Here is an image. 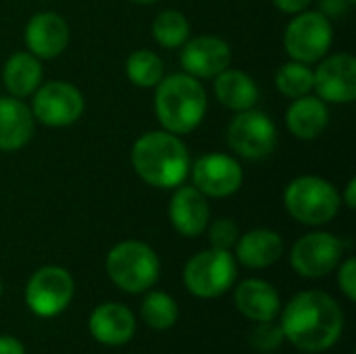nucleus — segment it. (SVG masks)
I'll return each mask as SVG.
<instances>
[{
	"label": "nucleus",
	"mask_w": 356,
	"mask_h": 354,
	"mask_svg": "<svg viewBox=\"0 0 356 354\" xmlns=\"http://www.w3.org/2000/svg\"><path fill=\"white\" fill-rule=\"evenodd\" d=\"M92 336L106 346H121L131 340L136 332V319L131 311L117 303L100 305L90 317Z\"/></svg>",
	"instance_id": "18"
},
{
	"label": "nucleus",
	"mask_w": 356,
	"mask_h": 354,
	"mask_svg": "<svg viewBox=\"0 0 356 354\" xmlns=\"http://www.w3.org/2000/svg\"><path fill=\"white\" fill-rule=\"evenodd\" d=\"M334 42L330 17L319 10H302L286 25L284 48L292 61L311 65L321 61Z\"/></svg>",
	"instance_id": "6"
},
{
	"label": "nucleus",
	"mask_w": 356,
	"mask_h": 354,
	"mask_svg": "<svg viewBox=\"0 0 356 354\" xmlns=\"http://www.w3.org/2000/svg\"><path fill=\"white\" fill-rule=\"evenodd\" d=\"M125 73L129 77V81L134 86L140 88H154L161 79H163V61L156 52L142 48V50H134L127 56L125 63Z\"/></svg>",
	"instance_id": "25"
},
{
	"label": "nucleus",
	"mask_w": 356,
	"mask_h": 354,
	"mask_svg": "<svg viewBox=\"0 0 356 354\" xmlns=\"http://www.w3.org/2000/svg\"><path fill=\"white\" fill-rule=\"evenodd\" d=\"M344 255V244L325 232H313L302 236L292 252H290V263L296 273L302 277H323L332 273Z\"/></svg>",
	"instance_id": "11"
},
{
	"label": "nucleus",
	"mask_w": 356,
	"mask_h": 354,
	"mask_svg": "<svg viewBox=\"0 0 356 354\" xmlns=\"http://www.w3.org/2000/svg\"><path fill=\"white\" fill-rule=\"evenodd\" d=\"M169 221L186 238H196L207 232L211 221V209L207 196L194 186L173 188L169 200Z\"/></svg>",
	"instance_id": "15"
},
{
	"label": "nucleus",
	"mask_w": 356,
	"mask_h": 354,
	"mask_svg": "<svg viewBox=\"0 0 356 354\" xmlns=\"http://www.w3.org/2000/svg\"><path fill=\"white\" fill-rule=\"evenodd\" d=\"M252 346L259 351H273L284 342V330L271 321H263L250 336Z\"/></svg>",
	"instance_id": "29"
},
{
	"label": "nucleus",
	"mask_w": 356,
	"mask_h": 354,
	"mask_svg": "<svg viewBox=\"0 0 356 354\" xmlns=\"http://www.w3.org/2000/svg\"><path fill=\"white\" fill-rule=\"evenodd\" d=\"M286 125L298 140H315L330 125V108L319 96H300L286 111Z\"/></svg>",
	"instance_id": "19"
},
{
	"label": "nucleus",
	"mask_w": 356,
	"mask_h": 354,
	"mask_svg": "<svg viewBox=\"0 0 356 354\" xmlns=\"http://www.w3.org/2000/svg\"><path fill=\"white\" fill-rule=\"evenodd\" d=\"M353 4H348V0H319V13H323L325 17H344L348 15Z\"/></svg>",
	"instance_id": "31"
},
{
	"label": "nucleus",
	"mask_w": 356,
	"mask_h": 354,
	"mask_svg": "<svg viewBox=\"0 0 356 354\" xmlns=\"http://www.w3.org/2000/svg\"><path fill=\"white\" fill-rule=\"evenodd\" d=\"M73 277L63 267H42L38 269L25 288V300L31 313L38 317H54L63 313L73 298Z\"/></svg>",
	"instance_id": "10"
},
{
	"label": "nucleus",
	"mask_w": 356,
	"mask_h": 354,
	"mask_svg": "<svg viewBox=\"0 0 356 354\" xmlns=\"http://www.w3.org/2000/svg\"><path fill=\"white\" fill-rule=\"evenodd\" d=\"M154 88V113L167 131L184 136L202 123L207 115V92L196 77L173 73L163 77Z\"/></svg>",
	"instance_id": "3"
},
{
	"label": "nucleus",
	"mask_w": 356,
	"mask_h": 354,
	"mask_svg": "<svg viewBox=\"0 0 356 354\" xmlns=\"http://www.w3.org/2000/svg\"><path fill=\"white\" fill-rule=\"evenodd\" d=\"M142 319L152 330H169L177 321V305L165 292H150L142 303Z\"/></svg>",
	"instance_id": "27"
},
{
	"label": "nucleus",
	"mask_w": 356,
	"mask_h": 354,
	"mask_svg": "<svg viewBox=\"0 0 356 354\" xmlns=\"http://www.w3.org/2000/svg\"><path fill=\"white\" fill-rule=\"evenodd\" d=\"M275 88L286 98H300L313 92V71L309 65L290 61L284 63L275 73Z\"/></svg>",
	"instance_id": "26"
},
{
	"label": "nucleus",
	"mask_w": 356,
	"mask_h": 354,
	"mask_svg": "<svg viewBox=\"0 0 356 354\" xmlns=\"http://www.w3.org/2000/svg\"><path fill=\"white\" fill-rule=\"evenodd\" d=\"M348 4H356V0H348Z\"/></svg>",
	"instance_id": "36"
},
{
	"label": "nucleus",
	"mask_w": 356,
	"mask_h": 354,
	"mask_svg": "<svg viewBox=\"0 0 356 354\" xmlns=\"http://www.w3.org/2000/svg\"><path fill=\"white\" fill-rule=\"evenodd\" d=\"M35 131L31 108L15 96H0V150L15 152L23 148Z\"/></svg>",
	"instance_id": "17"
},
{
	"label": "nucleus",
	"mask_w": 356,
	"mask_h": 354,
	"mask_svg": "<svg viewBox=\"0 0 356 354\" xmlns=\"http://www.w3.org/2000/svg\"><path fill=\"white\" fill-rule=\"evenodd\" d=\"M227 144L248 161L269 156L277 146V127L271 117L259 108L240 111L227 127Z\"/></svg>",
	"instance_id": "8"
},
{
	"label": "nucleus",
	"mask_w": 356,
	"mask_h": 354,
	"mask_svg": "<svg viewBox=\"0 0 356 354\" xmlns=\"http://www.w3.org/2000/svg\"><path fill=\"white\" fill-rule=\"evenodd\" d=\"M215 96L223 106L240 113L257 104L259 88L248 73L227 67L225 71L215 75Z\"/></svg>",
	"instance_id": "22"
},
{
	"label": "nucleus",
	"mask_w": 356,
	"mask_h": 354,
	"mask_svg": "<svg viewBox=\"0 0 356 354\" xmlns=\"http://www.w3.org/2000/svg\"><path fill=\"white\" fill-rule=\"evenodd\" d=\"M131 165L152 188L173 190L190 175L188 146L171 131H146L131 146Z\"/></svg>",
	"instance_id": "2"
},
{
	"label": "nucleus",
	"mask_w": 356,
	"mask_h": 354,
	"mask_svg": "<svg viewBox=\"0 0 356 354\" xmlns=\"http://www.w3.org/2000/svg\"><path fill=\"white\" fill-rule=\"evenodd\" d=\"M284 255V240L273 230H252L236 242V257L244 267L265 269L277 263Z\"/></svg>",
	"instance_id": "20"
},
{
	"label": "nucleus",
	"mask_w": 356,
	"mask_h": 354,
	"mask_svg": "<svg viewBox=\"0 0 356 354\" xmlns=\"http://www.w3.org/2000/svg\"><path fill=\"white\" fill-rule=\"evenodd\" d=\"M106 273L117 288L129 294H140L156 284L161 263L148 244L125 240L111 248L106 257Z\"/></svg>",
	"instance_id": "5"
},
{
	"label": "nucleus",
	"mask_w": 356,
	"mask_h": 354,
	"mask_svg": "<svg viewBox=\"0 0 356 354\" xmlns=\"http://www.w3.org/2000/svg\"><path fill=\"white\" fill-rule=\"evenodd\" d=\"M131 2H136V4H154L159 0H131Z\"/></svg>",
	"instance_id": "35"
},
{
	"label": "nucleus",
	"mask_w": 356,
	"mask_h": 354,
	"mask_svg": "<svg viewBox=\"0 0 356 354\" xmlns=\"http://www.w3.org/2000/svg\"><path fill=\"white\" fill-rule=\"evenodd\" d=\"M236 273V259L229 250L211 248L186 263L184 284L198 298H217L234 286Z\"/></svg>",
	"instance_id": "7"
},
{
	"label": "nucleus",
	"mask_w": 356,
	"mask_h": 354,
	"mask_svg": "<svg viewBox=\"0 0 356 354\" xmlns=\"http://www.w3.org/2000/svg\"><path fill=\"white\" fill-rule=\"evenodd\" d=\"M344 328V315L338 303L319 292L296 294L282 317L284 338L307 353L327 351L336 344Z\"/></svg>",
	"instance_id": "1"
},
{
	"label": "nucleus",
	"mask_w": 356,
	"mask_h": 354,
	"mask_svg": "<svg viewBox=\"0 0 356 354\" xmlns=\"http://www.w3.org/2000/svg\"><path fill=\"white\" fill-rule=\"evenodd\" d=\"M0 354H25V348L17 338L0 336Z\"/></svg>",
	"instance_id": "33"
},
{
	"label": "nucleus",
	"mask_w": 356,
	"mask_h": 354,
	"mask_svg": "<svg viewBox=\"0 0 356 354\" xmlns=\"http://www.w3.org/2000/svg\"><path fill=\"white\" fill-rule=\"evenodd\" d=\"M240 234H238V225L232 219H217L211 227H209V240L213 244V248L219 250H229L232 246H236Z\"/></svg>",
	"instance_id": "28"
},
{
	"label": "nucleus",
	"mask_w": 356,
	"mask_h": 354,
	"mask_svg": "<svg viewBox=\"0 0 356 354\" xmlns=\"http://www.w3.org/2000/svg\"><path fill=\"white\" fill-rule=\"evenodd\" d=\"M42 63L31 52H15L2 67V81L15 98H25L40 88Z\"/></svg>",
	"instance_id": "23"
},
{
	"label": "nucleus",
	"mask_w": 356,
	"mask_h": 354,
	"mask_svg": "<svg viewBox=\"0 0 356 354\" xmlns=\"http://www.w3.org/2000/svg\"><path fill=\"white\" fill-rule=\"evenodd\" d=\"M25 44L33 56L54 58L69 44V25L58 13H35L25 25Z\"/></svg>",
	"instance_id": "16"
},
{
	"label": "nucleus",
	"mask_w": 356,
	"mask_h": 354,
	"mask_svg": "<svg viewBox=\"0 0 356 354\" xmlns=\"http://www.w3.org/2000/svg\"><path fill=\"white\" fill-rule=\"evenodd\" d=\"M344 202L348 209H355L356 207V179L353 177L348 184H346V190H344Z\"/></svg>",
	"instance_id": "34"
},
{
	"label": "nucleus",
	"mask_w": 356,
	"mask_h": 354,
	"mask_svg": "<svg viewBox=\"0 0 356 354\" xmlns=\"http://www.w3.org/2000/svg\"><path fill=\"white\" fill-rule=\"evenodd\" d=\"M313 0H273V4L282 10V13H288V15H296V13H302L309 8Z\"/></svg>",
	"instance_id": "32"
},
{
	"label": "nucleus",
	"mask_w": 356,
	"mask_h": 354,
	"mask_svg": "<svg viewBox=\"0 0 356 354\" xmlns=\"http://www.w3.org/2000/svg\"><path fill=\"white\" fill-rule=\"evenodd\" d=\"M338 284L342 292L348 296V300H356V259L344 261V265L340 267Z\"/></svg>",
	"instance_id": "30"
},
{
	"label": "nucleus",
	"mask_w": 356,
	"mask_h": 354,
	"mask_svg": "<svg viewBox=\"0 0 356 354\" xmlns=\"http://www.w3.org/2000/svg\"><path fill=\"white\" fill-rule=\"evenodd\" d=\"M179 63L184 71L196 79H209L225 71L232 63V48L225 40L217 35H196L188 38Z\"/></svg>",
	"instance_id": "14"
},
{
	"label": "nucleus",
	"mask_w": 356,
	"mask_h": 354,
	"mask_svg": "<svg viewBox=\"0 0 356 354\" xmlns=\"http://www.w3.org/2000/svg\"><path fill=\"white\" fill-rule=\"evenodd\" d=\"M313 90L323 102L348 104L356 98V58L350 52L327 56L313 71Z\"/></svg>",
	"instance_id": "13"
},
{
	"label": "nucleus",
	"mask_w": 356,
	"mask_h": 354,
	"mask_svg": "<svg viewBox=\"0 0 356 354\" xmlns=\"http://www.w3.org/2000/svg\"><path fill=\"white\" fill-rule=\"evenodd\" d=\"M83 94L69 81H50L35 90L31 115L48 127L73 125L83 115Z\"/></svg>",
	"instance_id": "9"
},
{
	"label": "nucleus",
	"mask_w": 356,
	"mask_h": 354,
	"mask_svg": "<svg viewBox=\"0 0 356 354\" xmlns=\"http://www.w3.org/2000/svg\"><path fill=\"white\" fill-rule=\"evenodd\" d=\"M236 307L252 321H273L280 313L277 290L263 280H246L236 290Z\"/></svg>",
	"instance_id": "21"
},
{
	"label": "nucleus",
	"mask_w": 356,
	"mask_h": 354,
	"mask_svg": "<svg viewBox=\"0 0 356 354\" xmlns=\"http://www.w3.org/2000/svg\"><path fill=\"white\" fill-rule=\"evenodd\" d=\"M244 171L240 163L223 152H211L200 156L192 167V184L204 196L225 198L240 190Z\"/></svg>",
	"instance_id": "12"
},
{
	"label": "nucleus",
	"mask_w": 356,
	"mask_h": 354,
	"mask_svg": "<svg viewBox=\"0 0 356 354\" xmlns=\"http://www.w3.org/2000/svg\"><path fill=\"white\" fill-rule=\"evenodd\" d=\"M0 294H2V282H0Z\"/></svg>",
	"instance_id": "37"
},
{
	"label": "nucleus",
	"mask_w": 356,
	"mask_h": 354,
	"mask_svg": "<svg viewBox=\"0 0 356 354\" xmlns=\"http://www.w3.org/2000/svg\"><path fill=\"white\" fill-rule=\"evenodd\" d=\"M342 196L336 186L317 175H300L284 190V207L292 219L305 225L330 223L340 211Z\"/></svg>",
	"instance_id": "4"
},
{
	"label": "nucleus",
	"mask_w": 356,
	"mask_h": 354,
	"mask_svg": "<svg viewBox=\"0 0 356 354\" xmlns=\"http://www.w3.org/2000/svg\"><path fill=\"white\" fill-rule=\"evenodd\" d=\"M152 38L163 48H179L190 38V23L181 10L167 8L152 21Z\"/></svg>",
	"instance_id": "24"
}]
</instances>
